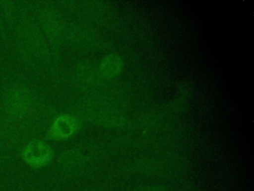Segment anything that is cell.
<instances>
[{
  "label": "cell",
  "mask_w": 254,
  "mask_h": 191,
  "mask_svg": "<svg viewBox=\"0 0 254 191\" xmlns=\"http://www.w3.org/2000/svg\"><path fill=\"white\" fill-rule=\"evenodd\" d=\"M122 60L118 55L111 54L106 56L100 64V72L105 78H113L122 69Z\"/></svg>",
  "instance_id": "7a4b0ae2"
},
{
  "label": "cell",
  "mask_w": 254,
  "mask_h": 191,
  "mask_svg": "<svg viewBox=\"0 0 254 191\" xmlns=\"http://www.w3.org/2000/svg\"><path fill=\"white\" fill-rule=\"evenodd\" d=\"M49 148L41 142L32 143L28 145L25 150L24 157L28 163L34 166H41L50 159Z\"/></svg>",
  "instance_id": "6da1fadb"
},
{
  "label": "cell",
  "mask_w": 254,
  "mask_h": 191,
  "mask_svg": "<svg viewBox=\"0 0 254 191\" xmlns=\"http://www.w3.org/2000/svg\"><path fill=\"white\" fill-rule=\"evenodd\" d=\"M75 129V121L71 116L63 115L57 118L54 123L55 134L59 137H67L73 133Z\"/></svg>",
  "instance_id": "3957f363"
}]
</instances>
